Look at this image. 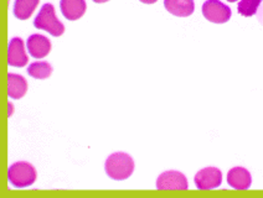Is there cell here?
I'll list each match as a JSON object with an SVG mask.
<instances>
[{
    "label": "cell",
    "mask_w": 263,
    "mask_h": 198,
    "mask_svg": "<svg viewBox=\"0 0 263 198\" xmlns=\"http://www.w3.org/2000/svg\"><path fill=\"white\" fill-rule=\"evenodd\" d=\"M104 170L112 180L116 181L127 180L134 171V160L125 152H115L107 157Z\"/></svg>",
    "instance_id": "6da1fadb"
},
{
    "label": "cell",
    "mask_w": 263,
    "mask_h": 198,
    "mask_svg": "<svg viewBox=\"0 0 263 198\" xmlns=\"http://www.w3.org/2000/svg\"><path fill=\"white\" fill-rule=\"evenodd\" d=\"M36 170L26 161H17L9 167L8 179L11 186L16 188L29 187L36 181Z\"/></svg>",
    "instance_id": "7a4b0ae2"
},
{
    "label": "cell",
    "mask_w": 263,
    "mask_h": 198,
    "mask_svg": "<svg viewBox=\"0 0 263 198\" xmlns=\"http://www.w3.org/2000/svg\"><path fill=\"white\" fill-rule=\"evenodd\" d=\"M35 28L39 30H44L51 34L55 37H59L65 32V26L60 20L58 19L55 13V8L52 4H44L41 8L40 13L34 20Z\"/></svg>",
    "instance_id": "3957f363"
},
{
    "label": "cell",
    "mask_w": 263,
    "mask_h": 198,
    "mask_svg": "<svg viewBox=\"0 0 263 198\" xmlns=\"http://www.w3.org/2000/svg\"><path fill=\"white\" fill-rule=\"evenodd\" d=\"M187 186L189 184L184 173L175 170L165 171L157 180V188L159 191H185Z\"/></svg>",
    "instance_id": "277c9868"
},
{
    "label": "cell",
    "mask_w": 263,
    "mask_h": 198,
    "mask_svg": "<svg viewBox=\"0 0 263 198\" xmlns=\"http://www.w3.org/2000/svg\"><path fill=\"white\" fill-rule=\"evenodd\" d=\"M202 14L209 22L214 24H225L231 17L232 11L230 7L219 0H208L202 5Z\"/></svg>",
    "instance_id": "5b68a950"
},
{
    "label": "cell",
    "mask_w": 263,
    "mask_h": 198,
    "mask_svg": "<svg viewBox=\"0 0 263 198\" xmlns=\"http://www.w3.org/2000/svg\"><path fill=\"white\" fill-rule=\"evenodd\" d=\"M194 181L199 190H214L222 184V172L217 167H205L196 173Z\"/></svg>",
    "instance_id": "8992f818"
},
{
    "label": "cell",
    "mask_w": 263,
    "mask_h": 198,
    "mask_svg": "<svg viewBox=\"0 0 263 198\" xmlns=\"http://www.w3.org/2000/svg\"><path fill=\"white\" fill-rule=\"evenodd\" d=\"M227 184L234 190H249L251 185H252V176H251L250 171L245 169V167H234L227 173Z\"/></svg>",
    "instance_id": "52a82bcc"
},
{
    "label": "cell",
    "mask_w": 263,
    "mask_h": 198,
    "mask_svg": "<svg viewBox=\"0 0 263 198\" xmlns=\"http://www.w3.org/2000/svg\"><path fill=\"white\" fill-rule=\"evenodd\" d=\"M8 62L13 67H24L28 64V55L24 47V41L20 37L11 38L8 49Z\"/></svg>",
    "instance_id": "ba28073f"
},
{
    "label": "cell",
    "mask_w": 263,
    "mask_h": 198,
    "mask_svg": "<svg viewBox=\"0 0 263 198\" xmlns=\"http://www.w3.org/2000/svg\"><path fill=\"white\" fill-rule=\"evenodd\" d=\"M28 51L34 58H44L51 51V43L46 36L34 34L28 38Z\"/></svg>",
    "instance_id": "9c48e42d"
},
{
    "label": "cell",
    "mask_w": 263,
    "mask_h": 198,
    "mask_svg": "<svg viewBox=\"0 0 263 198\" xmlns=\"http://www.w3.org/2000/svg\"><path fill=\"white\" fill-rule=\"evenodd\" d=\"M164 7L175 16L186 17L190 16L195 10V3L191 0H165Z\"/></svg>",
    "instance_id": "30bf717a"
},
{
    "label": "cell",
    "mask_w": 263,
    "mask_h": 198,
    "mask_svg": "<svg viewBox=\"0 0 263 198\" xmlns=\"http://www.w3.org/2000/svg\"><path fill=\"white\" fill-rule=\"evenodd\" d=\"M60 8L66 19L77 20L85 15L87 5L83 0H64L60 4Z\"/></svg>",
    "instance_id": "8fae6325"
},
{
    "label": "cell",
    "mask_w": 263,
    "mask_h": 198,
    "mask_svg": "<svg viewBox=\"0 0 263 198\" xmlns=\"http://www.w3.org/2000/svg\"><path fill=\"white\" fill-rule=\"evenodd\" d=\"M28 82L23 76L16 73L8 74V94L13 99H20L26 94Z\"/></svg>",
    "instance_id": "7c38bea8"
},
{
    "label": "cell",
    "mask_w": 263,
    "mask_h": 198,
    "mask_svg": "<svg viewBox=\"0 0 263 198\" xmlns=\"http://www.w3.org/2000/svg\"><path fill=\"white\" fill-rule=\"evenodd\" d=\"M37 5V0H16L14 4V15L20 20L29 19Z\"/></svg>",
    "instance_id": "4fadbf2b"
},
{
    "label": "cell",
    "mask_w": 263,
    "mask_h": 198,
    "mask_svg": "<svg viewBox=\"0 0 263 198\" xmlns=\"http://www.w3.org/2000/svg\"><path fill=\"white\" fill-rule=\"evenodd\" d=\"M28 73L32 78H36V80H46V78L51 76L52 66L49 62L45 61L34 62L28 67Z\"/></svg>",
    "instance_id": "5bb4252c"
},
{
    "label": "cell",
    "mask_w": 263,
    "mask_h": 198,
    "mask_svg": "<svg viewBox=\"0 0 263 198\" xmlns=\"http://www.w3.org/2000/svg\"><path fill=\"white\" fill-rule=\"evenodd\" d=\"M259 5H261L259 0H243V2L238 3L237 10L243 16H252L257 13Z\"/></svg>",
    "instance_id": "9a60e30c"
}]
</instances>
